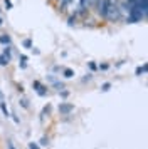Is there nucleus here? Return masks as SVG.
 Masks as SVG:
<instances>
[{"mask_svg":"<svg viewBox=\"0 0 148 149\" xmlns=\"http://www.w3.org/2000/svg\"><path fill=\"white\" fill-rule=\"evenodd\" d=\"M0 10H2V8H0Z\"/></svg>","mask_w":148,"mask_h":149,"instance_id":"bb28decb","label":"nucleus"},{"mask_svg":"<svg viewBox=\"0 0 148 149\" xmlns=\"http://www.w3.org/2000/svg\"><path fill=\"white\" fill-rule=\"evenodd\" d=\"M121 17V8H120V3L116 0H109V5H108V10H106V17L104 20L108 22H116L120 20Z\"/></svg>","mask_w":148,"mask_h":149,"instance_id":"f257e3e1","label":"nucleus"},{"mask_svg":"<svg viewBox=\"0 0 148 149\" xmlns=\"http://www.w3.org/2000/svg\"><path fill=\"white\" fill-rule=\"evenodd\" d=\"M39 144H40V146H47V144H49V137H46V136H44V137L39 141Z\"/></svg>","mask_w":148,"mask_h":149,"instance_id":"2eb2a0df","label":"nucleus"},{"mask_svg":"<svg viewBox=\"0 0 148 149\" xmlns=\"http://www.w3.org/2000/svg\"><path fill=\"white\" fill-rule=\"evenodd\" d=\"M62 75H64L66 79H71V77H74V70L73 69H64V70H62Z\"/></svg>","mask_w":148,"mask_h":149,"instance_id":"1a4fd4ad","label":"nucleus"},{"mask_svg":"<svg viewBox=\"0 0 148 149\" xmlns=\"http://www.w3.org/2000/svg\"><path fill=\"white\" fill-rule=\"evenodd\" d=\"M8 62H10V61L7 59L5 55H4V54H0V65H4V67H5V65H8Z\"/></svg>","mask_w":148,"mask_h":149,"instance_id":"f8f14e48","label":"nucleus"},{"mask_svg":"<svg viewBox=\"0 0 148 149\" xmlns=\"http://www.w3.org/2000/svg\"><path fill=\"white\" fill-rule=\"evenodd\" d=\"M87 65H89V69H91V70H96V69H98V64H94V62H89Z\"/></svg>","mask_w":148,"mask_h":149,"instance_id":"6ab92c4d","label":"nucleus"},{"mask_svg":"<svg viewBox=\"0 0 148 149\" xmlns=\"http://www.w3.org/2000/svg\"><path fill=\"white\" fill-rule=\"evenodd\" d=\"M0 44H2L4 47H10V44H12L10 35H8V34H2V35H0Z\"/></svg>","mask_w":148,"mask_h":149,"instance_id":"423d86ee","label":"nucleus"},{"mask_svg":"<svg viewBox=\"0 0 148 149\" xmlns=\"http://www.w3.org/2000/svg\"><path fill=\"white\" fill-rule=\"evenodd\" d=\"M0 102H4V94H2V91H0Z\"/></svg>","mask_w":148,"mask_h":149,"instance_id":"393cba45","label":"nucleus"},{"mask_svg":"<svg viewBox=\"0 0 148 149\" xmlns=\"http://www.w3.org/2000/svg\"><path fill=\"white\" fill-rule=\"evenodd\" d=\"M19 59H20L22 62H27V59H29V57H27L25 54H20V57H19Z\"/></svg>","mask_w":148,"mask_h":149,"instance_id":"4be33fe9","label":"nucleus"},{"mask_svg":"<svg viewBox=\"0 0 148 149\" xmlns=\"http://www.w3.org/2000/svg\"><path fill=\"white\" fill-rule=\"evenodd\" d=\"M7 149H17V148H15V146H13V142L10 141V139L7 141Z\"/></svg>","mask_w":148,"mask_h":149,"instance_id":"dca6fc26","label":"nucleus"},{"mask_svg":"<svg viewBox=\"0 0 148 149\" xmlns=\"http://www.w3.org/2000/svg\"><path fill=\"white\" fill-rule=\"evenodd\" d=\"M19 65H20V69H25V67H27L25 62H19Z\"/></svg>","mask_w":148,"mask_h":149,"instance_id":"5701e85b","label":"nucleus"},{"mask_svg":"<svg viewBox=\"0 0 148 149\" xmlns=\"http://www.w3.org/2000/svg\"><path fill=\"white\" fill-rule=\"evenodd\" d=\"M22 45H24L25 49H32V47H34V45H32V40H30V39H24V40H22Z\"/></svg>","mask_w":148,"mask_h":149,"instance_id":"9b49d317","label":"nucleus"},{"mask_svg":"<svg viewBox=\"0 0 148 149\" xmlns=\"http://www.w3.org/2000/svg\"><path fill=\"white\" fill-rule=\"evenodd\" d=\"M74 111V106L71 102H61L59 104V114L61 116H69Z\"/></svg>","mask_w":148,"mask_h":149,"instance_id":"7ed1b4c3","label":"nucleus"},{"mask_svg":"<svg viewBox=\"0 0 148 149\" xmlns=\"http://www.w3.org/2000/svg\"><path fill=\"white\" fill-rule=\"evenodd\" d=\"M32 87L35 89V92L40 95V97H44V95H47V87L46 86H42L39 81H34L32 82Z\"/></svg>","mask_w":148,"mask_h":149,"instance_id":"20e7f679","label":"nucleus"},{"mask_svg":"<svg viewBox=\"0 0 148 149\" xmlns=\"http://www.w3.org/2000/svg\"><path fill=\"white\" fill-rule=\"evenodd\" d=\"M136 3H138V7L141 8L145 19H148V0H136Z\"/></svg>","mask_w":148,"mask_h":149,"instance_id":"39448f33","label":"nucleus"},{"mask_svg":"<svg viewBox=\"0 0 148 149\" xmlns=\"http://www.w3.org/2000/svg\"><path fill=\"white\" fill-rule=\"evenodd\" d=\"M20 106L24 109H29V101H27L25 97H20Z\"/></svg>","mask_w":148,"mask_h":149,"instance_id":"ddd939ff","label":"nucleus"},{"mask_svg":"<svg viewBox=\"0 0 148 149\" xmlns=\"http://www.w3.org/2000/svg\"><path fill=\"white\" fill-rule=\"evenodd\" d=\"M109 89H111V84H109V82H104V84L101 86V91H103V92H108Z\"/></svg>","mask_w":148,"mask_h":149,"instance_id":"4468645a","label":"nucleus"},{"mask_svg":"<svg viewBox=\"0 0 148 149\" xmlns=\"http://www.w3.org/2000/svg\"><path fill=\"white\" fill-rule=\"evenodd\" d=\"M61 95H62V97H67V95H69V92H67V91H62V92H61Z\"/></svg>","mask_w":148,"mask_h":149,"instance_id":"b1692460","label":"nucleus"},{"mask_svg":"<svg viewBox=\"0 0 148 149\" xmlns=\"http://www.w3.org/2000/svg\"><path fill=\"white\" fill-rule=\"evenodd\" d=\"M2 54L5 55V57L8 59V61L12 59V50H10V47H4V52H2Z\"/></svg>","mask_w":148,"mask_h":149,"instance_id":"9d476101","label":"nucleus"},{"mask_svg":"<svg viewBox=\"0 0 148 149\" xmlns=\"http://www.w3.org/2000/svg\"><path fill=\"white\" fill-rule=\"evenodd\" d=\"M29 149H39L37 142H29Z\"/></svg>","mask_w":148,"mask_h":149,"instance_id":"aec40b11","label":"nucleus"},{"mask_svg":"<svg viewBox=\"0 0 148 149\" xmlns=\"http://www.w3.org/2000/svg\"><path fill=\"white\" fill-rule=\"evenodd\" d=\"M145 72H148V64H145L143 67H136V70H135L136 75H141V74H145Z\"/></svg>","mask_w":148,"mask_h":149,"instance_id":"0eeeda50","label":"nucleus"},{"mask_svg":"<svg viewBox=\"0 0 148 149\" xmlns=\"http://www.w3.org/2000/svg\"><path fill=\"white\" fill-rule=\"evenodd\" d=\"M0 109H2V112H4V116H5V117H10V111H8V109H7V106H5V102H0Z\"/></svg>","mask_w":148,"mask_h":149,"instance_id":"6e6552de","label":"nucleus"},{"mask_svg":"<svg viewBox=\"0 0 148 149\" xmlns=\"http://www.w3.org/2000/svg\"><path fill=\"white\" fill-rule=\"evenodd\" d=\"M2 25H4V20H2V19H0V27H2Z\"/></svg>","mask_w":148,"mask_h":149,"instance_id":"a878e982","label":"nucleus"},{"mask_svg":"<svg viewBox=\"0 0 148 149\" xmlns=\"http://www.w3.org/2000/svg\"><path fill=\"white\" fill-rule=\"evenodd\" d=\"M108 5H109V0H98V2H96V5H94V8H96L98 15H99V17H103V19L106 17Z\"/></svg>","mask_w":148,"mask_h":149,"instance_id":"f03ea898","label":"nucleus"},{"mask_svg":"<svg viewBox=\"0 0 148 149\" xmlns=\"http://www.w3.org/2000/svg\"><path fill=\"white\" fill-rule=\"evenodd\" d=\"M49 111H51V106H46V107H44V111H42V117H44L46 114H49Z\"/></svg>","mask_w":148,"mask_h":149,"instance_id":"412c9836","label":"nucleus"},{"mask_svg":"<svg viewBox=\"0 0 148 149\" xmlns=\"http://www.w3.org/2000/svg\"><path fill=\"white\" fill-rule=\"evenodd\" d=\"M4 3H5L7 10H8V8H12V7H13V5H12V2H10V0H4Z\"/></svg>","mask_w":148,"mask_h":149,"instance_id":"a211bd4d","label":"nucleus"},{"mask_svg":"<svg viewBox=\"0 0 148 149\" xmlns=\"http://www.w3.org/2000/svg\"><path fill=\"white\" fill-rule=\"evenodd\" d=\"M108 67H109L108 64H99V65H98V69H99V70H108Z\"/></svg>","mask_w":148,"mask_h":149,"instance_id":"f3484780","label":"nucleus"}]
</instances>
